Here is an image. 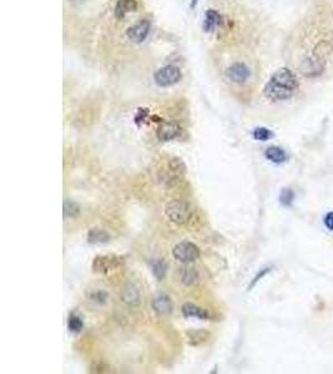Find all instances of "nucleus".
Returning <instances> with one entry per match:
<instances>
[{
	"mask_svg": "<svg viewBox=\"0 0 333 374\" xmlns=\"http://www.w3.org/2000/svg\"><path fill=\"white\" fill-rule=\"evenodd\" d=\"M270 271H271V268H270V267H266V268L261 269V271H260V272H258V273H257V276H256V277H255V278H254V280H252V283H251V285H250V290H251V288H252V287H255V285H256V283H257V282H258V280H260L261 278H263V277H265V276H266V274H267V273H268V272H270Z\"/></svg>",
	"mask_w": 333,
	"mask_h": 374,
	"instance_id": "b1692460",
	"label": "nucleus"
},
{
	"mask_svg": "<svg viewBox=\"0 0 333 374\" xmlns=\"http://www.w3.org/2000/svg\"><path fill=\"white\" fill-rule=\"evenodd\" d=\"M181 79H182V73L177 66L174 65L162 66L154 74V80H155L156 85L161 87L174 86L177 82H180Z\"/></svg>",
	"mask_w": 333,
	"mask_h": 374,
	"instance_id": "7ed1b4c3",
	"label": "nucleus"
},
{
	"mask_svg": "<svg viewBox=\"0 0 333 374\" xmlns=\"http://www.w3.org/2000/svg\"><path fill=\"white\" fill-rule=\"evenodd\" d=\"M197 279H199V274H197L195 268H193V267H187L182 272V282L185 285H194V283L197 282Z\"/></svg>",
	"mask_w": 333,
	"mask_h": 374,
	"instance_id": "aec40b11",
	"label": "nucleus"
},
{
	"mask_svg": "<svg viewBox=\"0 0 333 374\" xmlns=\"http://www.w3.org/2000/svg\"><path fill=\"white\" fill-rule=\"evenodd\" d=\"M153 271L157 278L161 279L165 276V273H166V264H165V262L160 260L156 263H153Z\"/></svg>",
	"mask_w": 333,
	"mask_h": 374,
	"instance_id": "5701e85b",
	"label": "nucleus"
},
{
	"mask_svg": "<svg viewBox=\"0 0 333 374\" xmlns=\"http://www.w3.org/2000/svg\"><path fill=\"white\" fill-rule=\"evenodd\" d=\"M175 260H177L181 263H191L199 260L200 250L199 247L193 242H180L172 250Z\"/></svg>",
	"mask_w": 333,
	"mask_h": 374,
	"instance_id": "20e7f679",
	"label": "nucleus"
},
{
	"mask_svg": "<svg viewBox=\"0 0 333 374\" xmlns=\"http://www.w3.org/2000/svg\"><path fill=\"white\" fill-rule=\"evenodd\" d=\"M195 4H196V0H193V8L195 7Z\"/></svg>",
	"mask_w": 333,
	"mask_h": 374,
	"instance_id": "a878e982",
	"label": "nucleus"
},
{
	"mask_svg": "<svg viewBox=\"0 0 333 374\" xmlns=\"http://www.w3.org/2000/svg\"><path fill=\"white\" fill-rule=\"evenodd\" d=\"M153 308L155 309L156 313H160V314L171 313V311H172L171 299H170L169 296H166V295L156 296L153 301Z\"/></svg>",
	"mask_w": 333,
	"mask_h": 374,
	"instance_id": "9b49d317",
	"label": "nucleus"
},
{
	"mask_svg": "<svg viewBox=\"0 0 333 374\" xmlns=\"http://www.w3.org/2000/svg\"><path fill=\"white\" fill-rule=\"evenodd\" d=\"M226 75L235 84H245L249 80L251 73L244 63H235L226 70Z\"/></svg>",
	"mask_w": 333,
	"mask_h": 374,
	"instance_id": "0eeeda50",
	"label": "nucleus"
},
{
	"mask_svg": "<svg viewBox=\"0 0 333 374\" xmlns=\"http://www.w3.org/2000/svg\"><path fill=\"white\" fill-rule=\"evenodd\" d=\"M122 299L129 304H138L141 301V296L135 286L127 285L122 292Z\"/></svg>",
	"mask_w": 333,
	"mask_h": 374,
	"instance_id": "dca6fc26",
	"label": "nucleus"
},
{
	"mask_svg": "<svg viewBox=\"0 0 333 374\" xmlns=\"http://www.w3.org/2000/svg\"><path fill=\"white\" fill-rule=\"evenodd\" d=\"M151 24L148 19H142L138 23L134 24L132 26H130L126 30V36L131 40L135 44H141V42L145 41V39L148 37L149 33H150Z\"/></svg>",
	"mask_w": 333,
	"mask_h": 374,
	"instance_id": "423d86ee",
	"label": "nucleus"
},
{
	"mask_svg": "<svg viewBox=\"0 0 333 374\" xmlns=\"http://www.w3.org/2000/svg\"><path fill=\"white\" fill-rule=\"evenodd\" d=\"M124 264V258L115 255L98 256L92 262V269L97 273H109L110 271L118 269Z\"/></svg>",
	"mask_w": 333,
	"mask_h": 374,
	"instance_id": "39448f33",
	"label": "nucleus"
},
{
	"mask_svg": "<svg viewBox=\"0 0 333 374\" xmlns=\"http://www.w3.org/2000/svg\"><path fill=\"white\" fill-rule=\"evenodd\" d=\"M181 133V127L174 122H161L157 129V138L160 141H171L177 138Z\"/></svg>",
	"mask_w": 333,
	"mask_h": 374,
	"instance_id": "6e6552de",
	"label": "nucleus"
},
{
	"mask_svg": "<svg viewBox=\"0 0 333 374\" xmlns=\"http://www.w3.org/2000/svg\"><path fill=\"white\" fill-rule=\"evenodd\" d=\"M138 4L136 0H118L115 5V18L122 20L130 13H135L137 10Z\"/></svg>",
	"mask_w": 333,
	"mask_h": 374,
	"instance_id": "1a4fd4ad",
	"label": "nucleus"
},
{
	"mask_svg": "<svg viewBox=\"0 0 333 374\" xmlns=\"http://www.w3.org/2000/svg\"><path fill=\"white\" fill-rule=\"evenodd\" d=\"M111 240V236L104 228H91L87 232V242L91 245H100V243H108Z\"/></svg>",
	"mask_w": 333,
	"mask_h": 374,
	"instance_id": "f8f14e48",
	"label": "nucleus"
},
{
	"mask_svg": "<svg viewBox=\"0 0 333 374\" xmlns=\"http://www.w3.org/2000/svg\"><path fill=\"white\" fill-rule=\"evenodd\" d=\"M266 159L270 160V161L274 162V164H282V162L286 161L287 155L284 152V150L281 148H277V146H271L265 151Z\"/></svg>",
	"mask_w": 333,
	"mask_h": 374,
	"instance_id": "2eb2a0df",
	"label": "nucleus"
},
{
	"mask_svg": "<svg viewBox=\"0 0 333 374\" xmlns=\"http://www.w3.org/2000/svg\"><path fill=\"white\" fill-rule=\"evenodd\" d=\"M221 20V15L220 13L216 12L215 9H209L206 13H205V20H204V30L206 33H212L217 25L220 24Z\"/></svg>",
	"mask_w": 333,
	"mask_h": 374,
	"instance_id": "ddd939ff",
	"label": "nucleus"
},
{
	"mask_svg": "<svg viewBox=\"0 0 333 374\" xmlns=\"http://www.w3.org/2000/svg\"><path fill=\"white\" fill-rule=\"evenodd\" d=\"M165 215L171 222L176 224H186L190 222L193 211L190 206L182 201H171L165 206Z\"/></svg>",
	"mask_w": 333,
	"mask_h": 374,
	"instance_id": "f03ea898",
	"label": "nucleus"
},
{
	"mask_svg": "<svg viewBox=\"0 0 333 374\" xmlns=\"http://www.w3.org/2000/svg\"><path fill=\"white\" fill-rule=\"evenodd\" d=\"M68 327L71 332H75V333L80 332V331L82 330V327H84V323H82L81 317H79L78 314H74V313L70 314V316H69V320H68Z\"/></svg>",
	"mask_w": 333,
	"mask_h": 374,
	"instance_id": "6ab92c4d",
	"label": "nucleus"
},
{
	"mask_svg": "<svg viewBox=\"0 0 333 374\" xmlns=\"http://www.w3.org/2000/svg\"><path fill=\"white\" fill-rule=\"evenodd\" d=\"M252 136L257 141H267L272 137L273 133L267 127H256L254 132H252Z\"/></svg>",
	"mask_w": 333,
	"mask_h": 374,
	"instance_id": "412c9836",
	"label": "nucleus"
},
{
	"mask_svg": "<svg viewBox=\"0 0 333 374\" xmlns=\"http://www.w3.org/2000/svg\"><path fill=\"white\" fill-rule=\"evenodd\" d=\"M295 194L291 189H283L279 195V202L283 206H291L294 202Z\"/></svg>",
	"mask_w": 333,
	"mask_h": 374,
	"instance_id": "4be33fe9",
	"label": "nucleus"
},
{
	"mask_svg": "<svg viewBox=\"0 0 333 374\" xmlns=\"http://www.w3.org/2000/svg\"><path fill=\"white\" fill-rule=\"evenodd\" d=\"M324 224L329 231H333V212H328L324 216Z\"/></svg>",
	"mask_w": 333,
	"mask_h": 374,
	"instance_id": "393cba45",
	"label": "nucleus"
},
{
	"mask_svg": "<svg viewBox=\"0 0 333 374\" xmlns=\"http://www.w3.org/2000/svg\"><path fill=\"white\" fill-rule=\"evenodd\" d=\"M181 311H182L183 316L187 318H199V319H204V320L209 319L210 318V313L206 311V309L202 308V307L196 306L195 303H190V302L183 304Z\"/></svg>",
	"mask_w": 333,
	"mask_h": 374,
	"instance_id": "9d476101",
	"label": "nucleus"
},
{
	"mask_svg": "<svg viewBox=\"0 0 333 374\" xmlns=\"http://www.w3.org/2000/svg\"><path fill=\"white\" fill-rule=\"evenodd\" d=\"M298 89V80L289 68H281L273 73L263 87V93L271 101H284L291 99Z\"/></svg>",
	"mask_w": 333,
	"mask_h": 374,
	"instance_id": "f257e3e1",
	"label": "nucleus"
},
{
	"mask_svg": "<svg viewBox=\"0 0 333 374\" xmlns=\"http://www.w3.org/2000/svg\"><path fill=\"white\" fill-rule=\"evenodd\" d=\"M80 213V207L78 204L73 201L65 200L64 202V217L65 218H75Z\"/></svg>",
	"mask_w": 333,
	"mask_h": 374,
	"instance_id": "a211bd4d",
	"label": "nucleus"
},
{
	"mask_svg": "<svg viewBox=\"0 0 333 374\" xmlns=\"http://www.w3.org/2000/svg\"><path fill=\"white\" fill-rule=\"evenodd\" d=\"M185 165L180 159L169 160L167 164V178H175L185 173Z\"/></svg>",
	"mask_w": 333,
	"mask_h": 374,
	"instance_id": "4468645a",
	"label": "nucleus"
},
{
	"mask_svg": "<svg viewBox=\"0 0 333 374\" xmlns=\"http://www.w3.org/2000/svg\"><path fill=\"white\" fill-rule=\"evenodd\" d=\"M186 335H187L188 343L194 344V346L205 343V342L209 341L210 337H211V335H210L209 332H206V331H190V332H187Z\"/></svg>",
	"mask_w": 333,
	"mask_h": 374,
	"instance_id": "f3484780",
	"label": "nucleus"
}]
</instances>
